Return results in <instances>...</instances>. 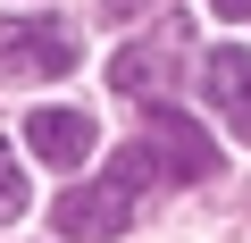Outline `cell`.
I'll return each mask as SVG.
<instances>
[{
	"label": "cell",
	"instance_id": "obj_7",
	"mask_svg": "<svg viewBox=\"0 0 251 243\" xmlns=\"http://www.w3.org/2000/svg\"><path fill=\"white\" fill-rule=\"evenodd\" d=\"M9 218H25V160L0 143V226H9Z\"/></svg>",
	"mask_w": 251,
	"mask_h": 243
},
{
	"label": "cell",
	"instance_id": "obj_4",
	"mask_svg": "<svg viewBox=\"0 0 251 243\" xmlns=\"http://www.w3.org/2000/svg\"><path fill=\"white\" fill-rule=\"evenodd\" d=\"M201 92H209V109L226 117L234 135H251V51L243 42H218L201 59Z\"/></svg>",
	"mask_w": 251,
	"mask_h": 243
},
{
	"label": "cell",
	"instance_id": "obj_3",
	"mask_svg": "<svg viewBox=\"0 0 251 243\" xmlns=\"http://www.w3.org/2000/svg\"><path fill=\"white\" fill-rule=\"evenodd\" d=\"M0 67H9V76H67V67H75V34H67L59 17L0 26Z\"/></svg>",
	"mask_w": 251,
	"mask_h": 243
},
{
	"label": "cell",
	"instance_id": "obj_8",
	"mask_svg": "<svg viewBox=\"0 0 251 243\" xmlns=\"http://www.w3.org/2000/svg\"><path fill=\"white\" fill-rule=\"evenodd\" d=\"M100 9H109V17H143L151 0H100Z\"/></svg>",
	"mask_w": 251,
	"mask_h": 243
},
{
	"label": "cell",
	"instance_id": "obj_1",
	"mask_svg": "<svg viewBox=\"0 0 251 243\" xmlns=\"http://www.w3.org/2000/svg\"><path fill=\"white\" fill-rule=\"evenodd\" d=\"M151 176H159V160H151L143 143H126L92 185H67V193L50 201V226H59L67 243H117L126 226H134V201L151 193Z\"/></svg>",
	"mask_w": 251,
	"mask_h": 243
},
{
	"label": "cell",
	"instance_id": "obj_2",
	"mask_svg": "<svg viewBox=\"0 0 251 243\" xmlns=\"http://www.w3.org/2000/svg\"><path fill=\"white\" fill-rule=\"evenodd\" d=\"M143 151H151V160H168V176H176V185H201V176L218 168V143L193 126L184 109H151V117H143Z\"/></svg>",
	"mask_w": 251,
	"mask_h": 243
},
{
	"label": "cell",
	"instance_id": "obj_5",
	"mask_svg": "<svg viewBox=\"0 0 251 243\" xmlns=\"http://www.w3.org/2000/svg\"><path fill=\"white\" fill-rule=\"evenodd\" d=\"M25 151L50 160V168H84L92 160V117L84 109H34L25 117Z\"/></svg>",
	"mask_w": 251,
	"mask_h": 243
},
{
	"label": "cell",
	"instance_id": "obj_6",
	"mask_svg": "<svg viewBox=\"0 0 251 243\" xmlns=\"http://www.w3.org/2000/svg\"><path fill=\"white\" fill-rule=\"evenodd\" d=\"M109 84H117V92H151V84H159V51H151V42H143V51H117V59H109Z\"/></svg>",
	"mask_w": 251,
	"mask_h": 243
},
{
	"label": "cell",
	"instance_id": "obj_9",
	"mask_svg": "<svg viewBox=\"0 0 251 243\" xmlns=\"http://www.w3.org/2000/svg\"><path fill=\"white\" fill-rule=\"evenodd\" d=\"M209 9H218V17H251V0H209Z\"/></svg>",
	"mask_w": 251,
	"mask_h": 243
}]
</instances>
